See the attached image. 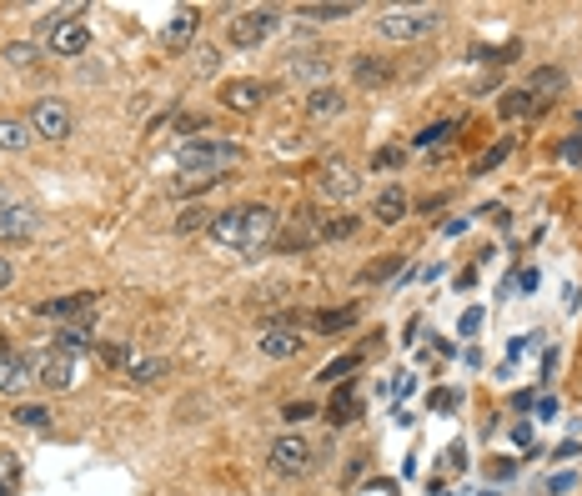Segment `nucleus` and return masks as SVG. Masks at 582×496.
Here are the masks:
<instances>
[{
	"label": "nucleus",
	"mask_w": 582,
	"mask_h": 496,
	"mask_svg": "<svg viewBox=\"0 0 582 496\" xmlns=\"http://www.w3.org/2000/svg\"><path fill=\"white\" fill-rule=\"evenodd\" d=\"M397 271H402V256H387L382 266H372V271H367V281H387V276H397Z\"/></svg>",
	"instance_id": "37"
},
{
	"label": "nucleus",
	"mask_w": 582,
	"mask_h": 496,
	"mask_svg": "<svg viewBox=\"0 0 582 496\" xmlns=\"http://www.w3.org/2000/svg\"><path fill=\"white\" fill-rule=\"evenodd\" d=\"M96 311V296L91 291H81V296H61V301H41V316H91Z\"/></svg>",
	"instance_id": "19"
},
{
	"label": "nucleus",
	"mask_w": 582,
	"mask_h": 496,
	"mask_svg": "<svg viewBox=\"0 0 582 496\" xmlns=\"http://www.w3.org/2000/svg\"><path fill=\"white\" fill-rule=\"evenodd\" d=\"M276 236V211L271 206H246V251H261Z\"/></svg>",
	"instance_id": "12"
},
{
	"label": "nucleus",
	"mask_w": 582,
	"mask_h": 496,
	"mask_svg": "<svg viewBox=\"0 0 582 496\" xmlns=\"http://www.w3.org/2000/svg\"><path fill=\"white\" fill-rule=\"evenodd\" d=\"M261 96H266L261 81H226V86H221V101H226L231 111H256Z\"/></svg>",
	"instance_id": "14"
},
{
	"label": "nucleus",
	"mask_w": 582,
	"mask_h": 496,
	"mask_svg": "<svg viewBox=\"0 0 582 496\" xmlns=\"http://www.w3.org/2000/svg\"><path fill=\"white\" fill-rule=\"evenodd\" d=\"M0 356H11V346H6V336H0Z\"/></svg>",
	"instance_id": "50"
},
{
	"label": "nucleus",
	"mask_w": 582,
	"mask_h": 496,
	"mask_svg": "<svg viewBox=\"0 0 582 496\" xmlns=\"http://www.w3.org/2000/svg\"><path fill=\"white\" fill-rule=\"evenodd\" d=\"M91 346H96V341H91L81 326H66V331L56 336V351H66V356H71V351H91Z\"/></svg>",
	"instance_id": "26"
},
{
	"label": "nucleus",
	"mask_w": 582,
	"mask_h": 496,
	"mask_svg": "<svg viewBox=\"0 0 582 496\" xmlns=\"http://www.w3.org/2000/svg\"><path fill=\"white\" fill-rule=\"evenodd\" d=\"M507 151H512L507 141H502V146H492V151H487V156L477 161V176H482V171H492V166H502V161H507Z\"/></svg>",
	"instance_id": "36"
},
{
	"label": "nucleus",
	"mask_w": 582,
	"mask_h": 496,
	"mask_svg": "<svg viewBox=\"0 0 582 496\" xmlns=\"http://www.w3.org/2000/svg\"><path fill=\"white\" fill-rule=\"evenodd\" d=\"M462 466H467V461H462V446H452V451H447V471H462Z\"/></svg>",
	"instance_id": "47"
},
{
	"label": "nucleus",
	"mask_w": 582,
	"mask_h": 496,
	"mask_svg": "<svg viewBox=\"0 0 582 496\" xmlns=\"http://www.w3.org/2000/svg\"><path fill=\"white\" fill-rule=\"evenodd\" d=\"M31 141H36L31 121H21V116H0V151H26Z\"/></svg>",
	"instance_id": "18"
},
{
	"label": "nucleus",
	"mask_w": 582,
	"mask_h": 496,
	"mask_svg": "<svg viewBox=\"0 0 582 496\" xmlns=\"http://www.w3.org/2000/svg\"><path fill=\"white\" fill-rule=\"evenodd\" d=\"M352 321H357V306H342V311H322V316H317L322 331H342V326H352Z\"/></svg>",
	"instance_id": "29"
},
{
	"label": "nucleus",
	"mask_w": 582,
	"mask_h": 496,
	"mask_svg": "<svg viewBox=\"0 0 582 496\" xmlns=\"http://www.w3.org/2000/svg\"><path fill=\"white\" fill-rule=\"evenodd\" d=\"M572 486H577V471H557V476L542 481V496H567Z\"/></svg>",
	"instance_id": "30"
},
{
	"label": "nucleus",
	"mask_w": 582,
	"mask_h": 496,
	"mask_svg": "<svg viewBox=\"0 0 582 496\" xmlns=\"http://www.w3.org/2000/svg\"><path fill=\"white\" fill-rule=\"evenodd\" d=\"M317 186H322V196H332V201H352L362 181H357V171H352L347 161H327L322 176H317Z\"/></svg>",
	"instance_id": "7"
},
{
	"label": "nucleus",
	"mask_w": 582,
	"mask_h": 496,
	"mask_svg": "<svg viewBox=\"0 0 582 496\" xmlns=\"http://www.w3.org/2000/svg\"><path fill=\"white\" fill-rule=\"evenodd\" d=\"M357 6H347V0H342V6H297V16L302 21H347Z\"/></svg>",
	"instance_id": "24"
},
{
	"label": "nucleus",
	"mask_w": 582,
	"mask_h": 496,
	"mask_svg": "<svg viewBox=\"0 0 582 496\" xmlns=\"http://www.w3.org/2000/svg\"><path fill=\"white\" fill-rule=\"evenodd\" d=\"M11 206H16V201H11V191H6V186H0V216H6Z\"/></svg>",
	"instance_id": "49"
},
{
	"label": "nucleus",
	"mask_w": 582,
	"mask_h": 496,
	"mask_svg": "<svg viewBox=\"0 0 582 496\" xmlns=\"http://www.w3.org/2000/svg\"><path fill=\"white\" fill-rule=\"evenodd\" d=\"M31 131H36V141H66L71 136V106L56 101V96L36 101L31 106Z\"/></svg>",
	"instance_id": "4"
},
{
	"label": "nucleus",
	"mask_w": 582,
	"mask_h": 496,
	"mask_svg": "<svg viewBox=\"0 0 582 496\" xmlns=\"http://www.w3.org/2000/svg\"><path fill=\"white\" fill-rule=\"evenodd\" d=\"M256 346H261V356L286 361V356H297V351H302V331H297V326H266Z\"/></svg>",
	"instance_id": "8"
},
{
	"label": "nucleus",
	"mask_w": 582,
	"mask_h": 496,
	"mask_svg": "<svg viewBox=\"0 0 582 496\" xmlns=\"http://www.w3.org/2000/svg\"><path fill=\"white\" fill-rule=\"evenodd\" d=\"M16 481H21V456H0V496H11L16 491Z\"/></svg>",
	"instance_id": "28"
},
{
	"label": "nucleus",
	"mask_w": 582,
	"mask_h": 496,
	"mask_svg": "<svg viewBox=\"0 0 582 496\" xmlns=\"http://www.w3.org/2000/svg\"><path fill=\"white\" fill-rule=\"evenodd\" d=\"M36 386H46V391H71V386H76L71 356H66V351H46V356L36 361Z\"/></svg>",
	"instance_id": "6"
},
{
	"label": "nucleus",
	"mask_w": 582,
	"mask_h": 496,
	"mask_svg": "<svg viewBox=\"0 0 582 496\" xmlns=\"http://www.w3.org/2000/svg\"><path fill=\"white\" fill-rule=\"evenodd\" d=\"M377 166H402V151H397V146H387V151H377Z\"/></svg>",
	"instance_id": "45"
},
{
	"label": "nucleus",
	"mask_w": 582,
	"mask_h": 496,
	"mask_svg": "<svg viewBox=\"0 0 582 496\" xmlns=\"http://www.w3.org/2000/svg\"><path fill=\"white\" fill-rule=\"evenodd\" d=\"M562 86H567V76H562L557 66H547V71H537V76L527 81V96H532V101H537V96H557Z\"/></svg>",
	"instance_id": "22"
},
{
	"label": "nucleus",
	"mask_w": 582,
	"mask_h": 496,
	"mask_svg": "<svg viewBox=\"0 0 582 496\" xmlns=\"http://www.w3.org/2000/svg\"><path fill=\"white\" fill-rule=\"evenodd\" d=\"M216 66H221V56H216V51H201V56H196V71H201V76H211Z\"/></svg>",
	"instance_id": "40"
},
{
	"label": "nucleus",
	"mask_w": 582,
	"mask_h": 496,
	"mask_svg": "<svg viewBox=\"0 0 582 496\" xmlns=\"http://www.w3.org/2000/svg\"><path fill=\"white\" fill-rule=\"evenodd\" d=\"M327 416H332V426H347V421L357 416V396H352V386H342V391H337V401L327 406Z\"/></svg>",
	"instance_id": "25"
},
{
	"label": "nucleus",
	"mask_w": 582,
	"mask_h": 496,
	"mask_svg": "<svg viewBox=\"0 0 582 496\" xmlns=\"http://www.w3.org/2000/svg\"><path fill=\"white\" fill-rule=\"evenodd\" d=\"M352 76H357V86H387L392 81V66L382 56H357L352 61Z\"/></svg>",
	"instance_id": "20"
},
{
	"label": "nucleus",
	"mask_w": 582,
	"mask_h": 496,
	"mask_svg": "<svg viewBox=\"0 0 582 496\" xmlns=\"http://www.w3.org/2000/svg\"><path fill=\"white\" fill-rule=\"evenodd\" d=\"M206 221H211V216H206V211H186V216H181V221H176V231H181V236H186V231H196V226H206Z\"/></svg>",
	"instance_id": "38"
},
{
	"label": "nucleus",
	"mask_w": 582,
	"mask_h": 496,
	"mask_svg": "<svg viewBox=\"0 0 582 496\" xmlns=\"http://www.w3.org/2000/svg\"><path fill=\"white\" fill-rule=\"evenodd\" d=\"M211 241H216V246H236V251H246V206L211 216Z\"/></svg>",
	"instance_id": "9"
},
{
	"label": "nucleus",
	"mask_w": 582,
	"mask_h": 496,
	"mask_svg": "<svg viewBox=\"0 0 582 496\" xmlns=\"http://www.w3.org/2000/svg\"><path fill=\"white\" fill-rule=\"evenodd\" d=\"M11 276H16V266H11V261H0V291L11 286Z\"/></svg>",
	"instance_id": "48"
},
{
	"label": "nucleus",
	"mask_w": 582,
	"mask_h": 496,
	"mask_svg": "<svg viewBox=\"0 0 582 496\" xmlns=\"http://www.w3.org/2000/svg\"><path fill=\"white\" fill-rule=\"evenodd\" d=\"M86 46H91V26L86 21H61L56 36H51V51L56 56H81Z\"/></svg>",
	"instance_id": "11"
},
{
	"label": "nucleus",
	"mask_w": 582,
	"mask_h": 496,
	"mask_svg": "<svg viewBox=\"0 0 582 496\" xmlns=\"http://www.w3.org/2000/svg\"><path fill=\"white\" fill-rule=\"evenodd\" d=\"M211 186H221L216 171H181V181L171 186V196H196V191H211Z\"/></svg>",
	"instance_id": "21"
},
{
	"label": "nucleus",
	"mask_w": 582,
	"mask_h": 496,
	"mask_svg": "<svg viewBox=\"0 0 582 496\" xmlns=\"http://www.w3.org/2000/svg\"><path fill=\"white\" fill-rule=\"evenodd\" d=\"M236 156H241V151H236L231 141H186V146L176 151V166H181V171H216V176H221L226 166H236Z\"/></svg>",
	"instance_id": "1"
},
{
	"label": "nucleus",
	"mask_w": 582,
	"mask_h": 496,
	"mask_svg": "<svg viewBox=\"0 0 582 496\" xmlns=\"http://www.w3.org/2000/svg\"><path fill=\"white\" fill-rule=\"evenodd\" d=\"M161 376H171V361H166V356L131 361V381H136V386H151V381H161Z\"/></svg>",
	"instance_id": "23"
},
{
	"label": "nucleus",
	"mask_w": 582,
	"mask_h": 496,
	"mask_svg": "<svg viewBox=\"0 0 582 496\" xmlns=\"http://www.w3.org/2000/svg\"><path fill=\"white\" fill-rule=\"evenodd\" d=\"M527 111H532V96H527V91L502 96V116H527Z\"/></svg>",
	"instance_id": "32"
},
{
	"label": "nucleus",
	"mask_w": 582,
	"mask_h": 496,
	"mask_svg": "<svg viewBox=\"0 0 582 496\" xmlns=\"http://www.w3.org/2000/svg\"><path fill=\"white\" fill-rule=\"evenodd\" d=\"M477 326H482V306H472V311H467V316H462V336H472V331H477Z\"/></svg>",
	"instance_id": "43"
},
{
	"label": "nucleus",
	"mask_w": 582,
	"mask_h": 496,
	"mask_svg": "<svg viewBox=\"0 0 582 496\" xmlns=\"http://www.w3.org/2000/svg\"><path fill=\"white\" fill-rule=\"evenodd\" d=\"M36 236V211L31 206H11L0 216V241H31Z\"/></svg>",
	"instance_id": "15"
},
{
	"label": "nucleus",
	"mask_w": 582,
	"mask_h": 496,
	"mask_svg": "<svg viewBox=\"0 0 582 496\" xmlns=\"http://www.w3.org/2000/svg\"><path fill=\"white\" fill-rule=\"evenodd\" d=\"M352 231H357V216H337V221H327V226H322V236H327V241H342V236H352Z\"/></svg>",
	"instance_id": "33"
},
{
	"label": "nucleus",
	"mask_w": 582,
	"mask_h": 496,
	"mask_svg": "<svg viewBox=\"0 0 582 496\" xmlns=\"http://www.w3.org/2000/svg\"><path fill=\"white\" fill-rule=\"evenodd\" d=\"M196 26H201V16L191 11V6H181L171 21H166V31H161V41L171 46V51H181V46H191V36H196Z\"/></svg>",
	"instance_id": "13"
},
{
	"label": "nucleus",
	"mask_w": 582,
	"mask_h": 496,
	"mask_svg": "<svg viewBox=\"0 0 582 496\" xmlns=\"http://www.w3.org/2000/svg\"><path fill=\"white\" fill-rule=\"evenodd\" d=\"M437 26H442V11H382L377 16V31L387 41H417V36H427Z\"/></svg>",
	"instance_id": "2"
},
{
	"label": "nucleus",
	"mask_w": 582,
	"mask_h": 496,
	"mask_svg": "<svg viewBox=\"0 0 582 496\" xmlns=\"http://www.w3.org/2000/svg\"><path fill=\"white\" fill-rule=\"evenodd\" d=\"M6 61H11V66H36V46H26V41H11V46H6Z\"/></svg>",
	"instance_id": "31"
},
{
	"label": "nucleus",
	"mask_w": 582,
	"mask_h": 496,
	"mask_svg": "<svg viewBox=\"0 0 582 496\" xmlns=\"http://www.w3.org/2000/svg\"><path fill=\"white\" fill-rule=\"evenodd\" d=\"M347 111V96L337 91V86H317L312 96H307V116L312 121H327V116H342Z\"/></svg>",
	"instance_id": "16"
},
{
	"label": "nucleus",
	"mask_w": 582,
	"mask_h": 496,
	"mask_svg": "<svg viewBox=\"0 0 582 496\" xmlns=\"http://www.w3.org/2000/svg\"><path fill=\"white\" fill-rule=\"evenodd\" d=\"M512 441L517 446H532V426H512Z\"/></svg>",
	"instance_id": "46"
},
{
	"label": "nucleus",
	"mask_w": 582,
	"mask_h": 496,
	"mask_svg": "<svg viewBox=\"0 0 582 496\" xmlns=\"http://www.w3.org/2000/svg\"><path fill=\"white\" fill-rule=\"evenodd\" d=\"M407 216V191L402 186H387L377 201H372V221H382V226H397Z\"/></svg>",
	"instance_id": "17"
},
{
	"label": "nucleus",
	"mask_w": 582,
	"mask_h": 496,
	"mask_svg": "<svg viewBox=\"0 0 582 496\" xmlns=\"http://www.w3.org/2000/svg\"><path fill=\"white\" fill-rule=\"evenodd\" d=\"M357 366H362V356H337V361H327V366H322V376H317V381H327V386H332V381L352 376Z\"/></svg>",
	"instance_id": "27"
},
{
	"label": "nucleus",
	"mask_w": 582,
	"mask_h": 496,
	"mask_svg": "<svg viewBox=\"0 0 582 496\" xmlns=\"http://www.w3.org/2000/svg\"><path fill=\"white\" fill-rule=\"evenodd\" d=\"M452 131H457L452 121H437V126H427V131H422V136H417L412 146H432V141H442V136H452Z\"/></svg>",
	"instance_id": "35"
},
{
	"label": "nucleus",
	"mask_w": 582,
	"mask_h": 496,
	"mask_svg": "<svg viewBox=\"0 0 582 496\" xmlns=\"http://www.w3.org/2000/svg\"><path fill=\"white\" fill-rule=\"evenodd\" d=\"M16 421H21V426H46L51 411H46V406H16Z\"/></svg>",
	"instance_id": "34"
},
{
	"label": "nucleus",
	"mask_w": 582,
	"mask_h": 496,
	"mask_svg": "<svg viewBox=\"0 0 582 496\" xmlns=\"http://www.w3.org/2000/svg\"><path fill=\"white\" fill-rule=\"evenodd\" d=\"M271 26H276V16L271 11H241L236 21H231V46H241V51H251V46H261L266 36H271Z\"/></svg>",
	"instance_id": "5"
},
{
	"label": "nucleus",
	"mask_w": 582,
	"mask_h": 496,
	"mask_svg": "<svg viewBox=\"0 0 582 496\" xmlns=\"http://www.w3.org/2000/svg\"><path fill=\"white\" fill-rule=\"evenodd\" d=\"M562 161H582V136H572V141H562Z\"/></svg>",
	"instance_id": "41"
},
{
	"label": "nucleus",
	"mask_w": 582,
	"mask_h": 496,
	"mask_svg": "<svg viewBox=\"0 0 582 496\" xmlns=\"http://www.w3.org/2000/svg\"><path fill=\"white\" fill-rule=\"evenodd\" d=\"M101 356H106L111 366H131V346H101Z\"/></svg>",
	"instance_id": "39"
},
{
	"label": "nucleus",
	"mask_w": 582,
	"mask_h": 496,
	"mask_svg": "<svg viewBox=\"0 0 582 496\" xmlns=\"http://www.w3.org/2000/svg\"><path fill=\"white\" fill-rule=\"evenodd\" d=\"M562 306H567V311H577V306H582V291H577V286H572V281H567V286H562Z\"/></svg>",
	"instance_id": "42"
},
{
	"label": "nucleus",
	"mask_w": 582,
	"mask_h": 496,
	"mask_svg": "<svg viewBox=\"0 0 582 496\" xmlns=\"http://www.w3.org/2000/svg\"><path fill=\"white\" fill-rule=\"evenodd\" d=\"M302 416H312V401H291L286 406V421H302Z\"/></svg>",
	"instance_id": "44"
},
{
	"label": "nucleus",
	"mask_w": 582,
	"mask_h": 496,
	"mask_svg": "<svg viewBox=\"0 0 582 496\" xmlns=\"http://www.w3.org/2000/svg\"><path fill=\"white\" fill-rule=\"evenodd\" d=\"M36 381V366L21 356V351H11V356H0V391L6 396H16V391H26Z\"/></svg>",
	"instance_id": "10"
},
{
	"label": "nucleus",
	"mask_w": 582,
	"mask_h": 496,
	"mask_svg": "<svg viewBox=\"0 0 582 496\" xmlns=\"http://www.w3.org/2000/svg\"><path fill=\"white\" fill-rule=\"evenodd\" d=\"M271 471L276 476H307L312 471V441L297 436V431H286L271 441Z\"/></svg>",
	"instance_id": "3"
}]
</instances>
